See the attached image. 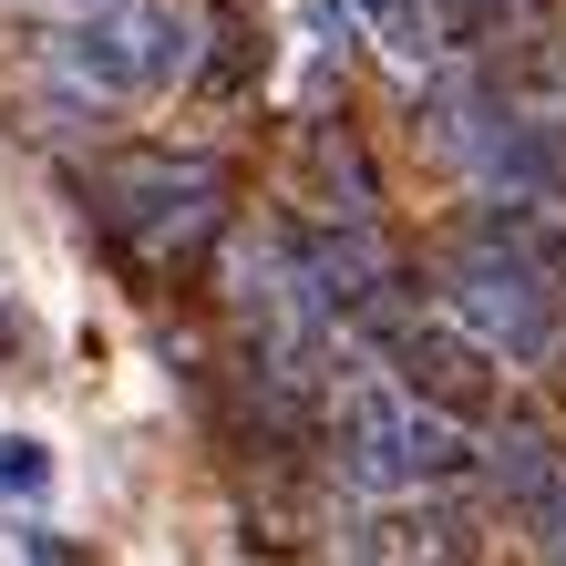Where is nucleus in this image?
<instances>
[{
    "label": "nucleus",
    "instance_id": "f257e3e1",
    "mask_svg": "<svg viewBox=\"0 0 566 566\" xmlns=\"http://www.w3.org/2000/svg\"><path fill=\"white\" fill-rule=\"evenodd\" d=\"M319 402H329V453H340L360 505H381V494H453V484H474V463H484V422L422 402L402 371L340 360V371L319 381Z\"/></svg>",
    "mask_w": 566,
    "mask_h": 566
},
{
    "label": "nucleus",
    "instance_id": "f03ea898",
    "mask_svg": "<svg viewBox=\"0 0 566 566\" xmlns=\"http://www.w3.org/2000/svg\"><path fill=\"white\" fill-rule=\"evenodd\" d=\"M422 298L463 319L515 381H566V269L484 238V227H453L443 258L422 269Z\"/></svg>",
    "mask_w": 566,
    "mask_h": 566
},
{
    "label": "nucleus",
    "instance_id": "7ed1b4c3",
    "mask_svg": "<svg viewBox=\"0 0 566 566\" xmlns=\"http://www.w3.org/2000/svg\"><path fill=\"white\" fill-rule=\"evenodd\" d=\"M104 207H114L124 248H135L145 269H186L227 227V165L186 155V145H124L104 165Z\"/></svg>",
    "mask_w": 566,
    "mask_h": 566
},
{
    "label": "nucleus",
    "instance_id": "20e7f679",
    "mask_svg": "<svg viewBox=\"0 0 566 566\" xmlns=\"http://www.w3.org/2000/svg\"><path fill=\"white\" fill-rule=\"evenodd\" d=\"M186 21L165 0H93V11L52 21V73L83 93V104H145L186 73Z\"/></svg>",
    "mask_w": 566,
    "mask_h": 566
},
{
    "label": "nucleus",
    "instance_id": "39448f33",
    "mask_svg": "<svg viewBox=\"0 0 566 566\" xmlns=\"http://www.w3.org/2000/svg\"><path fill=\"white\" fill-rule=\"evenodd\" d=\"M474 484L515 515V536H536V556H566V443L525 412H484V463Z\"/></svg>",
    "mask_w": 566,
    "mask_h": 566
},
{
    "label": "nucleus",
    "instance_id": "423d86ee",
    "mask_svg": "<svg viewBox=\"0 0 566 566\" xmlns=\"http://www.w3.org/2000/svg\"><path fill=\"white\" fill-rule=\"evenodd\" d=\"M381 350H391V371H402L422 402H443V412H463V422L505 412V381H515V371H505V360H494L463 319H443L432 298L391 319V340H381Z\"/></svg>",
    "mask_w": 566,
    "mask_h": 566
},
{
    "label": "nucleus",
    "instance_id": "0eeeda50",
    "mask_svg": "<svg viewBox=\"0 0 566 566\" xmlns=\"http://www.w3.org/2000/svg\"><path fill=\"white\" fill-rule=\"evenodd\" d=\"M340 31H350V42L371 52V62L412 73V83H422L443 52H463V42H453V11H443V0H340Z\"/></svg>",
    "mask_w": 566,
    "mask_h": 566
},
{
    "label": "nucleus",
    "instance_id": "6e6552de",
    "mask_svg": "<svg viewBox=\"0 0 566 566\" xmlns=\"http://www.w3.org/2000/svg\"><path fill=\"white\" fill-rule=\"evenodd\" d=\"M310 207L319 217H360V227L381 217V165L360 155V135L340 114H310Z\"/></svg>",
    "mask_w": 566,
    "mask_h": 566
},
{
    "label": "nucleus",
    "instance_id": "1a4fd4ad",
    "mask_svg": "<svg viewBox=\"0 0 566 566\" xmlns=\"http://www.w3.org/2000/svg\"><path fill=\"white\" fill-rule=\"evenodd\" d=\"M443 11H453V42H494V31L525 21L536 0H443Z\"/></svg>",
    "mask_w": 566,
    "mask_h": 566
},
{
    "label": "nucleus",
    "instance_id": "9d476101",
    "mask_svg": "<svg viewBox=\"0 0 566 566\" xmlns=\"http://www.w3.org/2000/svg\"><path fill=\"white\" fill-rule=\"evenodd\" d=\"M31 484H42V453H31V443H0V494H31Z\"/></svg>",
    "mask_w": 566,
    "mask_h": 566
}]
</instances>
